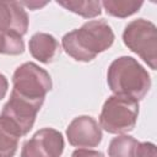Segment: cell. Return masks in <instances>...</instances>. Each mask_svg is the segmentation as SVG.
I'll return each mask as SVG.
<instances>
[{
	"label": "cell",
	"mask_w": 157,
	"mask_h": 157,
	"mask_svg": "<svg viewBox=\"0 0 157 157\" xmlns=\"http://www.w3.org/2000/svg\"><path fill=\"white\" fill-rule=\"evenodd\" d=\"M12 85V94L38 105H43L47 93L53 87L49 72L32 61L25 63L15 70Z\"/></svg>",
	"instance_id": "3957f363"
},
{
	"label": "cell",
	"mask_w": 157,
	"mask_h": 157,
	"mask_svg": "<svg viewBox=\"0 0 157 157\" xmlns=\"http://www.w3.org/2000/svg\"><path fill=\"white\" fill-rule=\"evenodd\" d=\"M71 157H104V155L99 151H94L90 148H77L72 152Z\"/></svg>",
	"instance_id": "e0dca14e"
},
{
	"label": "cell",
	"mask_w": 157,
	"mask_h": 157,
	"mask_svg": "<svg viewBox=\"0 0 157 157\" xmlns=\"http://www.w3.org/2000/svg\"><path fill=\"white\" fill-rule=\"evenodd\" d=\"M40 108L42 105L34 104L10 93L9 101L2 107L1 115L9 118L12 123H15L21 130L22 136H25L33 128V124Z\"/></svg>",
	"instance_id": "ba28073f"
},
{
	"label": "cell",
	"mask_w": 157,
	"mask_h": 157,
	"mask_svg": "<svg viewBox=\"0 0 157 157\" xmlns=\"http://www.w3.org/2000/svg\"><path fill=\"white\" fill-rule=\"evenodd\" d=\"M107 83L115 96L128 97L139 102L148 93L151 77L136 59L124 55L114 59L109 65Z\"/></svg>",
	"instance_id": "7a4b0ae2"
},
{
	"label": "cell",
	"mask_w": 157,
	"mask_h": 157,
	"mask_svg": "<svg viewBox=\"0 0 157 157\" xmlns=\"http://www.w3.org/2000/svg\"><path fill=\"white\" fill-rule=\"evenodd\" d=\"M69 144L80 148L97 147L102 141V129L97 120L90 115H80L71 120L66 128Z\"/></svg>",
	"instance_id": "52a82bcc"
},
{
	"label": "cell",
	"mask_w": 157,
	"mask_h": 157,
	"mask_svg": "<svg viewBox=\"0 0 157 157\" xmlns=\"http://www.w3.org/2000/svg\"><path fill=\"white\" fill-rule=\"evenodd\" d=\"M20 2H21L22 6H27L31 10H36L38 7H43V6H45L48 4V2H38V1H20Z\"/></svg>",
	"instance_id": "d6986e66"
},
{
	"label": "cell",
	"mask_w": 157,
	"mask_h": 157,
	"mask_svg": "<svg viewBox=\"0 0 157 157\" xmlns=\"http://www.w3.org/2000/svg\"><path fill=\"white\" fill-rule=\"evenodd\" d=\"M0 157H1V156H0Z\"/></svg>",
	"instance_id": "ffe728a7"
},
{
	"label": "cell",
	"mask_w": 157,
	"mask_h": 157,
	"mask_svg": "<svg viewBox=\"0 0 157 157\" xmlns=\"http://www.w3.org/2000/svg\"><path fill=\"white\" fill-rule=\"evenodd\" d=\"M139 141L129 135H119L109 142L108 156L109 157H136V150Z\"/></svg>",
	"instance_id": "5bb4252c"
},
{
	"label": "cell",
	"mask_w": 157,
	"mask_h": 157,
	"mask_svg": "<svg viewBox=\"0 0 157 157\" xmlns=\"http://www.w3.org/2000/svg\"><path fill=\"white\" fill-rule=\"evenodd\" d=\"M114 32L104 20H91L64 34L61 45L67 55L82 63L92 61L114 43Z\"/></svg>",
	"instance_id": "6da1fadb"
},
{
	"label": "cell",
	"mask_w": 157,
	"mask_h": 157,
	"mask_svg": "<svg viewBox=\"0 0 157 157\" xmlns=\"http://www.w3.org/2000/svg\"><path fill=\"white\" fill-rule=\"evenodd\" d=\"M56 4L85 18H93L102 13V4L96 0H58Z\"/></svg>",
	"instance_id": "7c38bea8"
},
{
	"label": "cell",
	"mask_w": 157,
	"mask_h": 157,
	"mask_svg": "<svg viewBox=\"0 0 157 157\" xmlns=\"http://www.w3.org/2000/svg\"><path fill=\"white\" fill-rule=\"evenodd\" d=\"M28 23V15L20 1H0V31L25 36Z\"/></svg>",
	"instance_id": "9c48e42d"
},
{
	"label": "cell",
	"mask_w": 157,
	"mask_h": 157,
	"mask_svg": "<svg viewBox=\"0 0 157 157\" xmlns=\"http://www.w3.org/2000/svg\"><path fill=\"white\" fill-rule=\"evenodd\" d=\"M28 49L31 55L43 64L53 63L60 54V45L56 38L44 32H37L31 37Z\"/></svg>",
	"instance_id": "30bf717a"
},
{
	"label": "cell",
	"mask_w": 157,
	"mask_h": 157,
	"mask_svg": "<svg viewBox=\"0 0 157 157\" xmlns=\"http://www.w3.org/2000/svg\"><path fill=\"white\" fill-rule=\"evenodd\" d=\"M22 136L21 130L15 123L9 118L0 114V156L1 157H13L17 147L18 140Z\"/></svg>",
	"instance_id": "8fae6325"
},
{
	"label": "cell",
	"mask_w": 157,
	"mask_h": 157,
	"mask_svg": "<svg viewBox=\"0 0 157 157\" xmlns=\"http://www.w3.org/2000/svg\"><path fill=\"white\" fill-rule=\"evenodd\" d=\"M123 42L152 70L157 69V28L153 22L145 18L129 22L123 32Z\"/></svg>",
	"instance_id": "5b68a950"
},
{
	"label": "cell",
	"mask_w": 157,
	"mask_h": 157,
	"mask_svg": "<svg viewBox=\"0 0 157 157\" xmlns=\"http://www.w3.org/2000/svg\"><path fill=\"white\" fill-rule=\"evenodd\" d=\"M139 117V102L123 97L110 96L104 102L99 114V126L109 134H126L132 131Z\"/></svg>",
	"instance_id": "277c9868"
},
{
	"label": "cell",
	"mask_w": 157,
	"mask_h": 157,
	"mask_svg": "<svg viewBox=\"0 0 157 157\" xmlns=\"http://www.w3.org/2000/svg\"><path fill=\"white\" fill-rule=\"evenodd\" d=\"M64 147V137L60 131L53 128H43L25 141L21 157H60Z\"/></svg>",
	"instance_id": "8992f818"
},
{
	"label": "cell",
	"mask_w": 157,
	"mask_h": 157,
	"mask_svg": "<svg viewBox=\"0 0 157 157\" xmlns=\"http://www.w3.org/2000/svg\"><path fill=\"white\" fill-rule=\"evenodd\" d=\"M25 52V42L22 36L13 32L0 31V54L18 55Z\"/></svg>",
	"instance_id": "9a60e30c"
},
{
	"label": "cell",
	"mask_w": 157,
	"mask_h": 157,
	"mask_svg": "<svg viewBox=\"0 0 157 157\" xmlns=\"http://www.w3.org/2000/svg\"><path fill=\"white\" fill-rule=\"evenodd\" d=\"M104 7L105 12L110 16L125 18L134 13H136L141 6L144 5V1H136V0H104L101 2Z\"/></svg>",
	"instance_id": "4fadbf2b"
},
{
	"label": "cell",
	"mask_w": 157,
	"mask_h": 157,
	"mask_svg": "<svg viewBox=\"0 0 157 157\" xmlns=\"http://www.w3.org/2000/svg\"><path fill=\"white\" fill-rule=\"evenodd\" d=\"M7 88H9V81H7L6 76L0 72V101L2 98H5V96L7 93Z\"/></svg>",
	"instance_id": "ac0fdd59"
},
{
	"label": "cell",
	"mask_w": 157,
	"mask_h": 157,
	"mask_svg": "<svg viewBox=\"0 0 157 157\" xmlns=\"http://www.w3.org/2000/svg\"><path fill=\"white\" fill-rule=\"evenodd\" d=\"M136 157H156V146L152 142H140L136 150Z\"/></svg>",
	"instance_id": "2e32d148"
}]
</instances>
